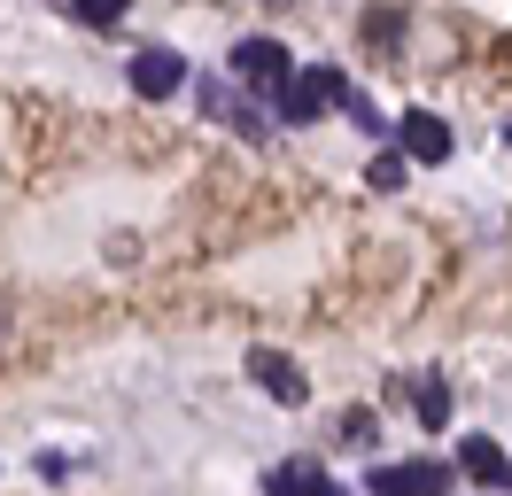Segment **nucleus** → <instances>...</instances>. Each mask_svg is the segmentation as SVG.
<instances>
[{
	"mask_svg": "<svg viewBox=\"0 0 512 496\" xmlns=\"http://www.w3.org/2000/svg\"><path fill=\"white\" fill-rule=\"evenodd\" d=\"M404 155H412V163H443L450 155V124L435 117V109H412V117H404Z\"/></svg>",
	"mask_w": 512,
	"mask_h": 496,
	"instance_id": "obj_7",
	"label": "nucleus"
},
{
	"mask_svg": "<svg viewBox=\"0 0 512 496\" xmlns=\"http://www.w3.org/2000/svg\"><path fill=\"white\" fill-rule=\"evenodd\" d=\"M342 442H350V450H373V411H350V419H342Z\"/></svg>",
	"mask_w": 512,
	"mask_h": 496,
	"instance_id": "obj_12",
	"label": "nucleus"
},
{
	"mask_svg": "<svg viewBox=\"0 0 512 496\" xmlns=\"http://www.w3.org/2000/svg\"><path fill=\"white\" fill-rule=\"evenodd\" d=\"M342 93H350V78H342V70H295V86L280 93V109H272V117H288V124H311L319 117V109H334V101H342Z\"/></svg>",
	"mask_w": 512,
	"mask_h": 496,
	"instance_id": "obj_2",
	"label": "nucleus"
},
{
	"mask_svg": "<svg viewBox=\"0 0 512 496\" xmlns=\"http://www.w3.org/2000/svg\"><path fill=\"white\" fill-rule=\"evenodd\" d=\"M70 8H78L86 24H117V16H125V0H70Z\"/></svg>",
	"mask_w": 512,
	"mask_h": 496,
	"instance_id": "obj_13",
	"label": "nucleus"
},
{
	"mask_svg": "<svg viewBox=\"0 0 512 496\" xmlns=\"http://www.w3.org/2000/svg\"><path fill=\"white\" fill-rule=\"evenodd\" d=\"M225 70H233V78H241V86H249L256 101H272V109H280V93L295 86V70H288V47H280V39H241Z\"/></svg>",
	"mask_w": 512,
	"mask_h": 496,
	"instance_id": "obj_1",
	"label": "nucleus"
},
{
	"mask_svg": "<svg viewBox=\"0 0 512 496\" xmlns=\"http://www.w3.org/2000/svg\"><path fill=\"white\" fill-rule=\"evenodd\" d=\"M0 334H8V303H0Z\"/></svg>",
	"mask_w": 512,
	"mask_h": 496,
	"instance_id": "obj_14",
	"label": "nucleus"
},
{
	"mask_svg": "<svg viewBox=\"0 0 512 496\" xmlns=\"http://www.w3.org/2000/svg\"><path fill=\"white\" fill-rule=\"evenodd\" d=\"M412 403H419L427 427H450V388L435 380V372H419V380H412Z\"/></svg>",
	"mask_w": 512,
	"mask_h": 496,
	"instance_id": "obj_10",
	"label": "nucleus"
},
{
	"mask_svg": "<svg viewBox=\"0 0 512 496\" xmlns=\"http://www.w3.org/2000/svg\"><path fill=\"white\" fill-rule=\"evenodd\" d=\"M365 489H381V496H435V489H450V465H373L365 473Z\"/></svg>",
	"mask_w": 512,
	"mask_h": 496,
	"instance_id": "obj_4",
	"label": "nucleus"
},
{
	"mask_svg": "<svg viewBox=\"0 0 512 496\" xmlns=\"http://www.w3.org/2000/svg\"><path fill=\"white\" fill-rule=\"evenodd\" d=\"M458 473H474L489 489H512V458L489 442V434H466V442H458Z\"/></svg>",
	"mask_w": 512,
	"mask_h": 496,
	"instance_id": "obj_6",
	"label": "nucleus"
},
{
	"mask_svg": "<svg viewBox=\"0 0 512 496\" xmlns=\"http://www.w3.org/2000/svg\"><path fill=\"white\" fill-rule=\"evenodd\" d=\"M202 109H210V117H225L233 124V132H264V117H256V109H264V101H233V93H225V78H202Z\"/></svg>",
	"mask_w": 512,
	"mask_h": 496,
	"instance_id": "obj_9",
	"label": "nucleus"
},
{
	"mask_svg": "<svg viewBox=\"0 0 512 496\" xmlns=\"http://www.w3.org/2000/svg\"><path fill=\"white\" fill-rule=\"evenodd\" d=\"M187 86V62L171 55V47H140V55H132V93H140V101H163V93H179Z\"/></svg>",
	"mask_w": 512,
	"mask_h": 496,
	"instance_id": "obj_3",
	"label": "nucleus"
},
{
	"mask_svg": "<svg viewBox=\"0 0 512 496\" xmlns=\"http://www.w3.org/2000/svg\"><path fill=\"white\" fill-rule=\"evenodd\" d=\"M249 380H256L272 403H303V396H311V380H303V372H295L280 349H249Z\"/></svg>",
	"mask_w": 512,
	"mask_h": 496,
	"instance_id": "obj_5",
	"label": "nucleus"
},
{
	"mask_svg": "<svg viewBox=\"0 0 512 496\" xmlns=\"http://www.w3.org/2000/svg\"><path fill=\"white\" fill-rule=\"evenodd\" d=\"M404 163H412L404 148H381V155H373V171H365V179L381 186V194H396V186H404Z\"/></svg>",
	"mask_w": 512,
	"mask_h": 496,
	"instance_id": "obj_11",
	"label": "nucleus"
},
{
	"mask_svg": "<svg viewBox=\"0 0 512 496\" xmlns=\"http://www.w3.org/2000/svg\"><path fill=\"white\" fill-rule=\"evenodd\" d=\"M264 489H272V496H319V489H334V481H326L319 458H288V465L264 473Z\"/></svg>",
	"mask_w": 512,
	"mask_h": 496,
	"instance_id": "obj_8",
	"label": "nucleus"
}]
</instances>
